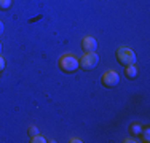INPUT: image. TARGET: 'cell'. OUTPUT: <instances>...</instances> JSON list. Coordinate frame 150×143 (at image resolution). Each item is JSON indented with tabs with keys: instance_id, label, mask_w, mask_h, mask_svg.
Masks as SVG:
<instances>
[{
	"instance_id": "obj_14",
	"label": "cell",
	"mask_w": 150,
	"mask_h": 143,
	"mask_svg": "<svg viewBox=\"0 0 150 143\" xmlns=\"http://www.w3.org/2000/svg\"><path fill=\"white\" fill-rule=\"evenodd\" d=\"M70 143H81V140H80V138H77V137H74L72 140H70Z\"/></svg>"
},
{
	"instance_id": "obj_5",
	"label": "cell",
	"mask_w": 150,
	"mask_h": 143,
	"mask_svg": "<svg viewBox=\"0 0 150 143\" xmlns=\"http://www.w3.org/2000/svg\"><path fill=\"white\" fill-rule=\"evenodd\" d=\"M81 48H83L85 53L96 51V48H98V41H96L94 37H91V35H86V37L81 40Z\"/></svg>"
},
{
	"instance_id": "obj_8",
	"label": "cell",
	"mask_w": 150,
	"mask_h": 143,
	"mask_svg": "<svg viewBox=\"0 0 150 143\" xmlns=\"http://www.w3.org/2000/svg\"><path fill=\"white\" fill-rule=\"evenodd\" d=\"M30 142H32V143H46L48 140H46L43 135L37 134V135H34V137H32V140H30Z\"/></svg>"
},
{
	"instance_id": "obj_10",
	"label": "cell",
	"mask_w": 150,
	"mask_h": 143,
	"mask_svg": "<svg viewBox=\"0 0 150 143\" xmlns=\"http://www.w3.org/2000/svg\"><path fill=\"white\" fill-rule=\"evenodd\" d=\"M11 6V0H0V10H8Z\"/></svg>"
},
{
	"instance_id": "obj_1",
	"label": "cell",
	"mask_w": 150,
	"mask_h": 143,
	"mask_svg": "<svg viewBox=\"0 0 150 143\" xmlns=\"http://www.w3.org/2000/svg\"><path fill=\"white\" fill-rule=\"evenodd\" d=\"M98 64H99V56L96 54L94 51L85 53V54L78 59V67H80V69H83V70H86V72L94 70L96 67H98Z\"/></svg>"
},
{
	"instance_id": "obj_3",
	"label": "cell",
	"mask_w": 150,
	"mask_h": 143,
	"mask_svg": "<svg viewBox=\"0 0 150 143\" xmlns=\"http://www.w3.org/2000/svg\"><path fill=\"white\" fill-rule=\"evenodd\" d=\"M59 69L66 73H72L78 69V59L72 54H64L59 57Z\"/></svg>"
},
{
	"instance_id": "obj_12",
	"label": "cell",
	"mask_w": 150,
	"mask_h": 143,
	"mask_svg": "<svg viewBox=\"0 0 150 143\" xmlns=\"http://www.w3.org/2000/svg\"><path fill=\"white\" fill-rule=\"evenodd\" d=\"M5 65H6V64H5V59H3L2 54H0V72L5 70Z\"/></svg>"
},
{
	"instance_id": "obj_15",
	"label": "cell",
	"mask_w": 150,
	"mask_h": 143,
	"mask_svg": "<svg viewBox=\"0 0 150 143\" xmlns=\"http://www.w3.org/2000/svg\"><path fill=\"white\" fill-rule=\"evenodd\" d=\"M3 29H5V27H3V22H2V21H0V35L3 34Z\"/></svg>"
},
{
	"instance_id": "obj_13",
	"label": "cell",
	"mask_w": 150,
	"mask_h": 143,
	"mask_svg": "<svg viewBox=\"0 0 150 143\" xmlns=\"http://www.w3.org/2000/svg\"><path fill=\"white\" fill-rule=\"evenodd\" d=\"M123 142H125V143H136V142H137V140H136L134 137H128V138H125Z\"/></svg>"
},
{
	"instance_id": "obj_2",
	"label": "cell",
	"mask_w": 150,
	"mask_h": 143,
	"mask_svg": "<svg viewBox=\"0 0 150 143\" xmlns=\"http://www.w3.org/2000/svg\"><path fill=\"white\" fill-rule=\"evenodd\" d=\"M117 59H118V62L123 67L133 65V64H136V53L131 48H128V46H120L117 49Z\"/></svg>"
},
{
	"instance_id": "obj_7",
	"label": "cell",
	"mask_w": 150,
	"mask_h": 143,
	"mask_svg": "<svg viewBox=\"0 0 150 143\" xmlns=\"http://www.w3.org/2000/svg\"><path fill=\"white\" fill-rule=\"evenodd\" d=\"M142 130H144V127H142L139 123H134L133 126H131V132H133V135H141Z\"/></svg>"
},
{
	"instance_id": "obj_9",
	"label": "cell",
	"mask_w": 150,
	"mask_h": 143,
	"mask_svg": "<svg viewBox=\"0 0 150 143\" xmlns=\"http://www.w3.org/2000/svg\"><path fill=\"white\" fill-rule=\"evenodd\" d=\"M141 134H142V142L149 143V142H150V130H149V129H144Z\"/></svg>"
},
{
	"instance_id": "obj_16",
	"label": "cell",
	"mask_w": 150,
	"mask_h": 143,
	"mask_svg": "<svg viewBox=\"0 0 150 143\" xmlns=\"http://www.w3.org/2000/svg\"><path fill=\"white\" fill-rule=\"evenodd\" d=\"M2 49H3V46H2V41H0V53H2Z\"/></svg>"
},
{
	"instance_id": "obj_11",
	"label": "cell",
	"mask_w": 150,
	"mask_h": 143,
	"mask_svg": "<svg viewBox=\"0 0 150 143\" xmlns=\"http://www.w3.org/2000/svg\"><path fill=\"white\" fill-rule=\"evenodd\" d=\"M37 134H38V127L30 126L29 127V135H30V137H34V135H37Z\"/></svg>"
},
{
	"instance_id": "obj_6",
	"label": "cell",
	"mask_w": 150,
	"mask_h": 143,
	"mask_svg": "<svg viewBox=\"0 0 150 143\" xmlns=\"http://www.w3.org/2000/svg\"><path fill=\"white\" fill-rule=\"evenodd\" d=\"M125 75H126L128 78H129V80H134L136 76H137V67L134 65H126L125 67Z\"/></svg>"
},
{
	"instance_id": "obj_4",
	"label": "cell",
	"mask_w": 150,
	"mask_h": 143,
	"mask_svg": "<svg viewBox=\"0 0 150 143\" xmlns=\"http://www.w3.org/2000/svg\"><path fill=\"white\" fill-rule=\"evenodd\" d=\"M120 83V76L115 70H107L102 73V84L105 88H115Z\"/></svg>"
}]
</instances>
